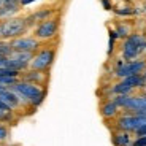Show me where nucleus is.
<instances>
[{"label":"nucleus","mask_w":146,"mask_h":146,"mask_svg":"<svg viewBox=\"0 0 146 146\" xmlns=\"http://www.w3.org/2000/svg\"><path fill=\"white\" fill-rule=\"evenodd\" d=\"M133 91V89L130 88V86H127V84L124 83V81H119L117 84H114L113 88H111V92L116 95H122V94H130V92Z\"/></svg>","instance_id":"dca6fc26"},{"label":"nucleus","mask_w":146,"mask_h":146,"mask_svg":"<svg viewBox=\"0 0 146 146\" xmlns=\"http://www.w3.org/2000/svg\"><path fill=\"white\" fill-rule=\"evenodd\" d=\"M116 33H117V36L119 38H127L129 35H130V29H129L125 24H117V27H116Z\"/></svg>","instance_id":"6ab92c4d"},{"label":"nucleus","mask_w":146,"mask_h":146,"mask_svg":"<svg viewBox=\"0 0 146 146\" xmlns=\"http://www.w3.org/2000/svg\"><path fill=\"white\" fill-rule=\"evenodd\" d=\"M117 111H119V106L116 105V103L113 102V100H108V102H105L102 105V108H100V113H102L103 117H106V119H110V117H114L117 114Z\"/></svg>","instance_id":"ddd939ff"},{"label":"nucleus","mask_w":146,"mask_h":146,"mask_svg":"<svg viewBox=\"0 0 146 146\" xmlns=\"http://www.w3.org/2000/svg\"><path fill=\"white\" fill-rule=\"evenodd\" d=\"M145 52H146V49H145Z\"/></svg>","instance_id":"c85d7f7f"},{"label":"nucleus","mask_w":146,"mask_h":146,"mask_svg":"<svg viewBox=\"0 0 146 146\" xmlns=\"http://www.w3.org/2000/svg\"><path fill=\"white\" fill-rule=\"evenodd\" d=\"M33 54H35V52L13 51L10 56H8V68L18 70V72H26V70L30 67Z\"/></svg>","instance_id":"6e6552de"},{"label":"nucleus","mask_w":146,"mask_h":146,"mask_svg":"<svg viewBox=\"0 0 146 146\" xmlns=\"http://www.w3.org/2000/svg\"><path fill=\"white\" fill-rule=\"evenodd\" d=\"M0 102H3L5 105H8L11 110H18V108H21V106H24V105H29L18 92L13 91L11 88H8V89H5V91L0 92Z\"/></svg>","instance_id":"1a4fd4ad"},{"label":"nucleus","mask_w":146,"mask_h":146,"mask_svg":"<svg viewBox=\"0 0 146 146\" xmlns=\"http://www.w3.org/2000/svg\"><path fill=\"white\" fill-rule=\"evenodd\" d=\"M19 80L27 81V83H32V84H36V86H43V88H46V84H48V72H40V70L27 68L26 72L21 73V78H19Z\"/></svg>","instance_id":"9d476101"},{"label":"nucleus","mask_w":146,"mask_h":146,"mask_svg":"<svg viewBox=\"0 0 146 146\" xmlns=\"http://www.w3.org/2000/svg\"><path fill=\"white\" fill-rule=\"evenodd\" d=\"M114 13L117 16H133L137 15L138 11L135 8H130V7H125V8H114Z\"/></svg>","instance_id":"a211bd4d"},{"label":"nucleus","mask_w":146,"mask_h":146,"mask_svg":"<svg viewBox=\"0 0 146 146\" xmlns=\"http://www.w3.org/2000/svg\"><path fill=\"white\" fill-rule=\"evenodd\" d=\"M145 68H146V60H141V59L129 60V62L124 60L122 65L114 70V75L117 78H121V80H124V78L130 76V75H143Z\"/></svg>","instance_id":"0eeeda50"},{"label":"nucleus","mask_w":146,"mask_h":146,"mask_svg":"<svg viewBox=\"0 0 146 146\" xmlns=\"http://www.w3.org/2000/svg\"><path fill=\"white\" fill-rule=\"evenodd\" d=\"M33 2H38V0H19V5L24 8V7H27V5L33 3Z\"/></svg>","instance_id":"b1692460"},{"label":"nucleus","mask_w":146,"mask_h":146,"mask_svg":"<svg viewBox=\"0 0 146 146\" xmlns=\"http://www.w3.org/2000/svg\"><path fill=\"white\" fill-rule=\"evenodd\" d=\"M135 133H137L138 137H145V135H146V125H143V127L137 129V130H135Z\"/></svg>","instance_id":"5701e85b"},{"label":"nucleus","mask_w":146,"mask_h":146,"mask_svg":"<svg viewBox=\"0 0 146 146\" xmlns=\"http://www.w3.org/2000/svg\"><path fill=\"white\" fill-rule=\"evenodd\" d=\"M41 43L43 41H40L35 36H26V35L10 40L13 51H24V52H36L41 48Z\"/></svg>","instance_id":"423d86ee"},{"label":"nucleus","mask_w":146,"mask_h":146,"mask_svg":"<svg viewBox=\"0 0 146 146\" xmlns=\"http://www.w3.org/2000/svg\"><path fill=\"white\" fill-rule=\"evenodd\" d=\"M5 89H8V88H7V86H3V84H0V92L5 91Z\"/></svg>","instance_id":"a878e982"},{"label":"nucleus","mask_w":146,"mask_h":146,"mask_svg":"<svg viewBox=\"0 0 146 146\" xmlns=\"http://www.w3.org/2000/svg\"><path fill=\"white\" fill-rule=\"evenodd\" d=\"M19 3V0H0V7H7V5H15Z\"/></svg>","instance_id":"412c9836"},{"label":"nucleus","mask_w":146,"mask_h":146,"mask_svg":"<svg viewBox=\"0 0 146 146\" xmlns=\"http://www.w3.org/2000/svg\"><path fill=\"white\" fill-rule=\"evenodd\" d=\"M59 18H49V19H44V21L38 22L35 27H33V36L38 38L40 41H48V40H52L56 38L59 33Z\"/></svg>","instance_id":"20e7f679"},{"label":"nucleus","mask_w":146,"mask_h":146,"mask_svg":"<svg viewBox=\"0 0 146 146\" xmlns=\"http://www.w3.org/2000/svg\"><path fill=\"white\" fill-rule=\"evenodd\" d=\"M8 133H10V132H8V127L5 124H0V143H3L5 140L8 138Z\"/></svg>","instance_id":"aec40b11"},{"label":"nucleus","mask_w":146,"mask_h":146,"mask_svg":"<svg viewBox=\"0 0 146 146\" xmlns=\"http://www.w3.org/2000/svg\"><path fill=\"white\" fill-rule=\"evenodd\" d=\"M0 68H8V57L0 56Z\"/></svg>","instance_id":"4be33fe9"},{"label":"nucleus","mask_w":146,"mask_h":146,"mask_svg":"<svg viewBox=\"0 0 146 146\" xmlns=\"http://www.w3.org/2000/svg\"><path fill=\"white\" fill-rule=\"evenodd\" d=\"M146 49V35L141 33H130L127 38H124L122 46H121V54H122V60L129 62V60H135L141 52Z\"/></svg>","instance_id":"7ed1b4c3"},{"label":"nucleus","mask_w":146,"mask_h":146,"mask_svg":"<svg viewBox=\"0 0 146 146\" xmlns=\"http://www.w3.org/2000/svg\"><path fill=\"white\" fill-rule=\"evenodd\" d=\"M52 15H54V10H52V8H41V10H36L35 13H32V15L26 16V19H27L29 27H35L38 22L52 18Z\"/></svg>","instance_id":"9b49d317"},{"label":"nucleus","mask_w":146,"mask_h":146,"mask_svg":"<svg viewBox=\"0 0 146 146\" xmlns=\"http://www.w3.org/2000/svg\"><path fill=\"white\" fill-rule=\"evenodd\" d=\"M143 8H145V13H146V2H145V7H143Z\"/></svg>","instance_id":"cd10ccee"},{"label":"nucleus","mask_w":146,"mask_h":146,"mask_svg":"<svg viewBox=\"0 0 146 146\" xmlns=\"http://www.w3.org/2000/svg\"><path fill=\"white\" fill-rule=\"evenodd\" d=\"M21 5L15 3V5H7V7H0V21H7L18 16L21 13Z\"/></svg>","instance_id":"f8f14e48"},{"label":"nucleus","mask_w":146,"mask_h":146,"mask_svg":"<svg viewBox=\"0 0 146 146\" xmlns=\"http://www.w3.org/2000/svg\"><path fill=\"white\" fill-rule=\"evenodd\" d=\"M29 24H27L26 16H15L7 21H0V40H13L22 36L29 30Z\"/></svg>","instance_id":"f03ea898"},{"label":"nucleus","mask_w":146,"mask_h":146,"mask_svg":"<svg viewBox=\"0 0 146 146\" xmlns=\"http://www.w3.org/2000/svg\"><path fill=\"white\" fill-rule=\"evenodd\" d=\"M56 59V48H43L33 54V59L30 62L29 68L32 70H40V72H48L54 64Z\"/></svg>","instance_id":"39448f33"},{"label":"nucleus","mask_w":146,"mask_h":146,"mask_svg":"<svg viewBox=\"0 0 146 146\" xmlns=\"http://www.w3.org/2000/svg\"><path fill=\"white\" fill-rule=\"evenodd\" d=\"M11 52H13V48H11L10 41L0 40V56H5V57H8Z\"/></svg>","instance_id":"f3484780"},{"label":"nucleus","mask_w":146,"mask_h":146,"mask_svg":"<svg viewBox=\"0 0 146 146\" xmlns=\"http://www.w3.org/2000/svg\"><path fill=\"white\" fill-rule=\"evenodd\" d=\"M11 89L18 92L32 108L40 106L43 103L44 97H46V88H41V86H36V84L27 83V81H22V80H19L16 84H13Z\"/></svg>","instance_id":"f257e3e1"},{"label":"nucleus","mask_w":146,"mask_h":146,"mask_svg":"<svg viewBox=\"0 0 146 146\" xmlns=\"http://www.w3.org/2000/svg\"><path fill=\"white\" fill-rule=\"evenodd\" d=\"M122 81H124L127 86H130L132 89L145 88V84H146V81H145V78H143V75H130V76L124 78Z\"/></svg>","instance_id":"2eb2a0df"},{"label":"nucleus","mask_w":146,"mask_h":146,"mask_svg":"<svg viewBox=\"0 0 146 146\" xmlns=\"http://www.w3.org/2000/svg\"><path fill=\"white\" fill-rule=\"evenodd\" d=\"M113 143H114V146H132L129 132L119 130L116 133H113Z\"/></svg>","instance_id":"4468645a"},{"label":"nucleus","mask_w":146,"mask_h":146,"mask_svg":"<svg viewBox=\"0 0 146 146\" xmlns=\"http://www.w3.org/2000/svg\"><path fill=\"white\" fill-rule=\"evenodd\" d=\"M102 5L105 10H111V3H110V0H102Z\"/></svg>","instance_id":"393cba45"},{"label":"nucleus","mask_w":146,"mask_h":146,"mask_svg":"<svg viewBox=\"0 0 146 146\" xmlns=\"http://www.w3.org/2000/svg\"><path fill=\"white\" fill-rule=\"evenodd\" d=\"M143 78H145V81H146V68H145V72H143Z\"/></svg>","instance_id":"bb28decb"}]
</instances>
